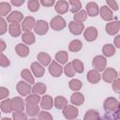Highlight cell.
<instances>
[{
  "label": "cell",
  "instance_id": "1",
  "mask_svg": "<svg viewBox=\"0 0 120 120\" xmlns=\"http://www.w3.org/2000/svg\"><path fill=\"white\" fill-rule=\"evenodd\" d=\"M50 24H51V27L53 30H55V31H60L62 29H64L66 27V25H67L66 21L61 16H55V17H53L51 20Z\"/></svg>",
  "mask_w": 120,
  "mask_h": 120
},
{
  "label": "cell",
  "instance_id": "2",
  "mask_svg": "<svg viewBox=\"0 0 120 120\" xmlns=\"http://www.w3.org/2000/svg\"><path fill=\"white\" fill-rule=\"evenodd\" d=\"M118 105H119V102L117 101V99L110 97L104 101V110L107 112H115L118 110Z\"/></svg>",
  "mask_w": 120,
  "mask_h": 120
},
{
  "label": "cell",
  "instance_id": "3",
  "mask_svg": "<svg viewBox=\"0 0 120 120\" xmlns=\"http://www.w3.org/2000/svg\"><path fill=\"white\" fill-rule=\"evenodd\" d=\"M63 114L68 120H73L78 116L79 111L75 106L68 105L65 109H63Z\"/></svg>",
  "mask_w": 120,
  "mask_h": 120
},
{
  "label": "cell",
  "instance_id": "4",
  "mask_svg": "<svg viewBox=\"0 0 120 120\" xmlns=\"http://www.w3.org/2000/svg\"><path fill=\"white\" fill-rule=\"evenodd\" d=\"M107 65V60L104 56L102 55H98L95 56L93 59V67L96 68V70L98 71H102L105 69Z\"/></svg>",
  "mask_w": 120,
  "mask_h": 120
},
{
  "label": "cell",
  "instance_id": "5",
  "mask_svg": "<svg viewBox=\"0 0 120 120\" xmlns=\"http://www.w3.org/2000/svg\"><path fill=\"white\" fill-rule=\"evenodd\" d=\"M117 76H118V74H117L116 70L112 68H106L102 74V78L106 82H113L117 79Z\"/></svg>",
  "mask_w": 120,
  "mask_h": 120
},
{
  "label": "cell",
  "instance_id": "6",
  "mask_svg": "<svg viewBox=\"0 0 120 120\" xmlns=\"http://www.w3.org/2000/svg\"><path fill=\"white\" fill-rule=\"evenodd\" d=\"M11 108L13 112H23L24 110V102L22 98L20 97H15L11 99Z\"/></svg>",
  "mask_w": 120,
  "mask_h": 120
},
{
  "label": "cell",
  "instance_id": "7",
  "mask_svg": "<svg viewBox=\"0 0 120 120\" xmlns=\"http://www.w3.org/2000/svg\"><path fill=\"white\" fill-rule=\"evenodd\" d=\"M48 29H49V25L48 23L43 21V20H39L36 22V25H35V33L39 35V36H42V35H45L47 32H48Z\"/></svg>",
  "mask_w": 120,
  "mask_h": 120
},
{
  "label": "cell",
  "instance_id": "8",
  "mask_svg": "<svg viewBox=\"0 0 120 120\" xmlns=\"http://www.w3.org/2000/svg\"><path fill=\"white\" fill-rule=\"evenodd\" d=\"M16 88H17L18 93H19L21 96H27V95H29L30 92L32 91V88H31L30 84L27 83V82H22V81H21V82H18Z\"/></svg>",
  "mask_w": 120,
  "mask_h": 120
},
{
  "label": "cell",
  "instance_id": "9",
  "mask_svg": "<svg viewBox=\"0 0 120 120\" xmlns=\"http://www.w3.org/2000/svg\"><path fill=\"white\" fill-rule=\"evenodd\" d=\"M36 21L33 17H25L22 21V28L23 31L25 32H31L30 30H32L33 28H35V25H36Z\"/></svg>",
  "mask_w": 120,
  "mask_h": 120
},
{
  "label": "cell",
  "instance_id": "10",
  "mask_svg": "<svg viewBox=\"0 0 120 120\" xmlns=\"http://www.w3.org/2000/svg\"><path fill=\"white\" fill-rule=\"evenodd\" d=\"M49 71L52 77H59L63 72V68L57 62L52 61L49 67Z\"/></svg>",
  "mask_w": 120,
  "mask_h": 120
},
{
  "label": "cell",
  "instance_id": "11",
  "mask_svg": "<svg viewBox=\"0 0 120 120\" xmlns=\"http://www.w3.org/2000/svg\"><path fill=\"white\" fill-rule=\"evenodd\" d=\"M68 28L69 31L73 34V35H80L82 33V30L84 29V24L83 23H79L76 22H70L68 24Z\"/></svg>",
  "mask_w": 120,
  "mask_h": 120
},
{
  "label": "cell",
  "instance_id": "12",
  "mask_svg": "<svg viewBox=\"0 0 120 120\" xmlns=\"http://www.w3.org/2000/svg\"><path fill=\"white\" fill-rule=\"evenodd\" d=\"M98 38V30L96 27L90 26L84 31V38L87 41H94Z\"/></svg>",
  "mask_w": 120,
  "mask_h": 120
},
{
  "label": "cell",
  "instance_id": "13",
  "mask_svg": "<svg viewBox=\"0 0 120 120\" xmlns=\"http://www.w3.org/2000/svg\"><path fill=\"white\" fill-rule=\"evenodd\" d=\"M31 69H32L34 75H35L36 77H38V78L42 77V76L44 75V72H45V69H44L43 66H42L40 63H38V62H34V63H32V65H31Z\"/></svg>",
  "mask_w": 120,
  "mask_h": 120
},
{
  "label": "cell",
  "instance_id": "14",
  "mask_svg": "<svg viewBox=\"0 0 120 120\" xmlns=\"http://www.w3.org/2000/svg\"><path fill=\"white\" fill-rule=\"evenodd\" d=\"M120 29V22L119 21H115V22H109L107 23L106 25V32L112 36V35H115Z\"/></svg>",
  "mask_w": 120,
  "mask_h": 120
},
{
  "label": "cell",
  "instance_id": "15",
  "mask_svg": "<svg viewBox=\"0 0 120 120\" xmlns=\"http://www.w3.org/2000/svg\"><path fill=\"white\" fill-rule=\"evenodd\" d=\"M68 8H69L68 2L64 1V0L57 1L55 4V11L59 14H65L68 10Z\"/></svg>",
  "mask_w": 120,
  "mask_h": 120
},
{
  "label": "cell",
  "instance_id": "16",
  "mask_svg": "<svg viewBox=\"0 0 120 120\" xmlns=\"http://www.w3.org/2000/svg\"><path fill=\"white\" fill-rule=\"evenodd\" d=\"M100 16L101 18L104 20V21H112L113 19V14H112V11L106 6H102L100 8Z\"/></svg>",
  "mask_w": 120,
  "mask_h": 120
},
{
  "label": "cell",
  "instance_id": "17",
  "mask_svg": "<svg viewBox=\"0 0 120 120\" xmlns=\"http://www.w3.org/2000/svg\"><path fill=\"white\" fill-rule=\"evenodd\" d=\"M41 108L45 109V110H50L52 108L54 102L52 100V98L49 95H45L44 97H42L41 98Z\"/></svg>",
  "mask_w": 120,
  "mask_h": 120
},
{
  "label": "cell",
  "instance_id": "18",
  "mask_svg": "<svg viewBox=\"0 0 120 120\" xmlns=\"http://www.w3.org/2000/svg\"><path fill=\"white\" fill-rule=\"evenodd\" d=\"M22 18H23V15H22V12H20V11H13V12H11L8 16L7 21L8 22H10V23H12V22H20L22 21Z\"/></svg>",
  "mask_w": 120,
  "mask_h": 120
},
{
  "label": "cell",
  "instance_id": "19",
  "mask_svg": "<svg viewBox=\"0 0 120 120\" xmlns=\"http://www.w3.org/2000/svg\"><path fill=\"white\" fill-rule=\"evenodd\" d=\"M86 12L89 16L91 17H95L98 14L99 12V9H98V5L95 3V2H90L86 5Z\"/></svg>",
  "mask_w": 120,
  "mask_h": 120
},
{
  "label": "cell",
  "instance_id": "20",
  "mask_svg": "<svg viewBox=\"0 0 120 120\" xmlns=\"http://www.w3.org/2000/svg\"><path fill=\"white\" fill-rule=\"evenodd\" d=\"M8 32H9L10 36H12L14 38L19 37L21 35V33H22V29H21L20 23L19 22H12V23H10V25L8 27Z\"/></svg>",
  "mask_w": 120,
  "mask_h": 120
},
{
  "label": "cell",
  "instance_id": "21",
  "mask_svg": "<svg viewBox=\"0 0 120 120\" xmlns=\"http://www.w3.org/2000/svg\"><path fill=\"white\" fill-rule=\"evenodd\" d=\"M15 51H16L17 54L21 57H26L29 54V48L22 43L17 44V46L15 47Z\"/></svg>",
  "mask_w": 120,
  "mask_h": 120
},
{
  "label": "cell",
  "instance_id": "22",
  "mask_svg": "<svg viewBox=\"0 0 120 120\" xmlns=\"http://www.w3.org/2000/svg\"><path fill=\"white\" fill-rule=\"evenodd\" d=\"M100 74L98 73V70L96 69H92L87 73V80L89 82L91 83H97L100 81Z\"/></svg>",
  "mask_w": 120,
  "mask_h": 120
},
{
  "label": "cell",
  "instance_id": "23",
  "mask_svg": "<svg viewBox=\"0 0 120 120\" xmlns=\"http://www.w3.org/2000/svg\"><path fill=\"white\" fill-rule=\"evenodd\" d=\"M70 101L73 105H82L84 102V97L79 92H75L70 97Z\"/></svg>",
  "mask_w": 120,
  "mask_h": 120
},
{
  "label": "cell",
  "instance_id": "24",
  "mask_svg": "<svg viewBox=\"0 0 120 120\" xmlns=\"http://www.w3.org/2000/svg\"><path fill=\"white\" fill-rule=\"evenodd\" d=\"M68 105V100H67L64 97L58 96V97H56V98H54V106H55L57 109H59V110L65 109Z\"/></svg>",
  "mask_w": 120,
  "mask_h": 120
},
{
  "label": "cell",
  "instance_id": "25",
  "mask_svg": "<svg viewBox=\"0 0 120 120\" xmlns=\"http://www.w3.org/2000/svg\"><path fill=\"white\" fill-rule=\"evenodd\" d=\"M38 60L42 66H48L51 63V56L47 52H39L38 54Z\"/></svg>",
  "mask_w": 120,
  "mask_h": 120
},
{
  "label": "cell",
  "instance_id": "26",
  "mask_svg": "<svg viewBox=\"0 0 120 120\" xmlns=\"http://www.w3.org/2000/svg\"><path fill=\"white\" fill-rule=\"evenodd\" d=\"M22 42H24L25 44L31 45V44H33L35 42L36 38H35V35L32 32H25V33L22 34Z\"/></svg>",
  "mask_w": 120,
  "mask_h": 120
},
{
  "label": "cell",
  "instance_id": "27",
  "mask_svg": "<svg viewBox=\"0 0 120 120\" xmlns=\"http://www.w3.org/2000/svg\"><path fill=\"white\" fill-rule=\"evenodd\" d=\"M100 120H120V112L117 110L112 112H106Z\"/></svg>",
  "mask_w": 120,
  "mask_h": 120
},
{
  "label": "cell",
  "instance_id": "28",
  "mask_svg": "<svg viewBox=\"0 0 120 120\" xmlns=\"http://www.w3.org/2000/svg\"><path fill=\"white\" fill-rule=\"evenodd\" d=\"M46 89H47V87H46V85H45L44 83H42V82H38V83H36V84L33 86L32 92H33V94L42 95V94H44V93L46 92Z\"/></svg>",
  "mask_w": 120,
  "mask_h": 120
},
{
  "label": "cell",
  "instance_id": "29",
  "mask_svg": "<svg viewBox=\"0 0 120 120\" xmlns=\"http://www.w3.org/2000/svg\"><path fill=\"white\" fill-rule=\"evenodd\" d=\"M102 52L105 56L111 57L115 53V48L112 44H106L102 47Z\"/></svg>",
  "mask_w": 120,
  "mask_h": 120
},
{
  "label": "cell",
  "instance_id": "30",
  "mask_svg": "<svg viewBox=\"0 0 120 120\" xmlns=\"http://www.w3.org/2000/svg\"><path fill=\"white\" fill-rule=\"evenodd\" d=\"M21 76L23 80H25L29 84H33L35 82V80H34V77L32 76L31 72L29 69L25 68V69H22V72H21Z\"/></svg>",
  "mask_w": 120,
  "mask_h": 120
},
{
  "label": "cell",
  "instance_id": "31",
  "mask_svg": "<svg viewBox=\"0 0 120 120\" xmlns=\"http://www.w3.org/2000/svg\"><path fill=\"white\" fill-rule=\"evenodd\" d=\"M26 112L30 116H36L38 113H39V107L38 105L34 104H27L26 105Z\"/></svg>",
  "mask_w": 120,
  "mask_h": 120
},
{
  "label": "cell",
  "instance_id": "32",
  "mask_svg": "<svg viewBox=\"0 0 120 120\" xmlns=\"http://www.w3.org/2000/svg\"><path fill=\"white\" fill-rule=\"evenodd\" d=\"M82 42H81L80 40H78V39L72 40V41L69 43V45H68L69 51H70V52H79V51L82 49Z\"/></svg>",
  "mask_w": 120,
  "mask_h": 120
},
{
  "label": "cell",
  "instance_id": "33",
  "mask_svg": "<svg viewBox=\"0 0 120 120\" xmlns=\"http://www.w3.org/2000/svg\"><path fill=\"white\" fill-rule=\"evenodd\" d=\"M55 59L60 64H66L68 59V54L65 51H60L55 54Z\"/></svg>",
  "mask_w": 120,
  "mask_h": 120
},
{
  "label": "cell",
  "instance_id": "34",
  "mask_svg": "<svg viewBox=\"0 0 120 120\" xmlns=\"http://www.w3.org/2000/svg\"><path fill=\"white\" fill-rule=\"evenodd\" d=\"M84 120H100L98 112L96 110H89L84 115Z\"/></svg>",
  "mask_w": 120,
  "mask_h": 120
},
{
  "label": "cell",
  "instance_id": "35",
  "mask_svg": "<svg viewBox=\"0 0 120 120\" xmlns=\"http://www.w3.org/2000/svg\"><path fill=\"white\" fill-rule=\"evenodd\" d=\"M68 4L70 6V11L75 14L77 12H79L82 8V4L79 0H70V1H68Z\"/></svg>",
  "mask_w": 120,
  "mask_h": 120
},
{
  "label": "cell",
  "instance_id": "36",
  "mask_svg": "<svg viewBox=\"0 0 120 120\" xmlns=\"http://www.w3.org/2000/svg\"><path fill=\"white\" fill-rule=\"evenodd\" d=\"M25 101L27 104H34V105H37L38 104L39 101H41V98L37 94H30L27 96V98H25Z\"/></svg>",
  "mask_w": 120,
  "mask_h": 120
},
{
  "label": "cell",
  "instance_id": "37",
  "mask_svg": "<svg viewBox=\"0 0 120 120\" xmlns=\"http://www.w3.org/2000/svg\"><path fill=\"white\" fill-rule=\"evenodd\" d=\"M1 110L3 112L5 113H8L12 111V108H11V99L9 98H7L5 100H3L1 102Z\"/></svg>",
  "mask_w": 120,
  "mask_h": 120
},
{
  "label": "cell",
  "instance_id": "38",
  "mask_svg": "<svg viewBox=\"0 0 120 120\" xmlns=\"http://www.w3.org/2000/svg\"><path fill=\"white\" fill-rule=\"evenodd\" d=\"M86 19H87V12L84 10H80L74 15V22L79 23H82V22H84Z\"/></svg>",
  "mask_w": 120,
  "mask_h": 120
},
{
  "label": "cell",
  "instance_id": "39",
  "mask_svg": "<svg viewBox=\"0 0 120 120\" xmlns=\"http://www.w3.org/2000/svg\"><path fill=\"white\" fill-rule=\"evenodd\" d=\"M10 10H11L10 4L6 3V2H1L0 3V15L2 17L8 15L10 12Z\"/></svg>",
  "mask_w": 120,
  "mask_h": 120
},
{
  "label": "cell",
  "instance_id": "40",
  "mask_svg": "<svg viewBox=\"0 0 120 120\" xmlns=\"http://www.w3.org/2000/svg\"><path fill=\"white\" fill-rule=\"evenodd\" d=\"M72 66H73V68L75 70V72H78V73H82L84 69L83 68V64L81 60L79 59H75L72 61Z\"/></svg>",
  "mask_w": 120,
  "mask_h": 120
},
{
  "label": "cell",
  "instance_id": "41",
  "mask_svg": "<svg viewBox=\"0 0 120 120\" xmlns=\"http://www.w3.org/2000/svg\"><path fill=\"white\" fill-rule=\"evenodd\" d=\"M27 8L30 11L36 12L39 8V2L38 0H29L27 3Z\"/></svg>",
  "mask_w": 120,
  "mask_h": 120
},
{
  "label": "cell",
  "instance_id": "42",
  "mask_svg": "<svg viewBox=\"0 0 120 120\" xmlns=\"http://www.w3.org/2000/svg\"><path fill=\"white\" fill-rule=\"evenodd\" d=\"M68 85H69V88H70L71 90H73V91H78V90H80L81 87H82V82H81L80 80L73 79V80H71V81L69 82Z\"/></svg>",
  "mask_w": 120,
  "mask_h": 120
},
{
  "label": "cell",
  "instance_id": "43",
  "mask_svg": "<svg viewBox=\"0 0 120 120\" xmlns=\"http://www.w3.org/2000/svg\"><path fill=\"white\" fill-rule=\"evenodd\" d=\"M64 72L68 77H73L75 75V70L73 68L72 63H68L64 68Z\"/></svg>",
  "mask_w": 120,
  "mask_h": 120
},
{
  "label": "cell",
  "instance_id": "44",
  "mask_svg": "<svg viewBox=\"0 0 120 120\" xmlns=\"http://www.w3.org/2000/svg\"><path fill=\"white\" fill-rule=\"evenodd\" d=\"M12 118L13 120H27V115L23 112H14L12 113Z\"/></svg>",
  "mask_w": 120,
  "mask_h": 120
},
{
  "label": "cell",
  "instance_id": "45",
  "mask_svg": "<svg viewBox=\"0 0 120 120\" xmlns=\"http://www.w3.org/2000/svg\"><path fill=\"white\" fill-rule=\"evenodd\" d=\"M38 120H53V119L50 112L42 111V112H39L38 113Z\"/></svg>",
  "mask_w": 120,
  "mask_h": 120
},
{
  "label": "cell",
  "instance_id": "46",
  "mask_svg": "<svg viewBox=\"0 0 120 120\" xmlns=\"http://www.w3.org/2000/svg\"><path fill=\"white\" fill-rule=\"evenodd\" d=\"M0 65L1 67L3 68H6V67H8L10 65V62L8 60V58L7 56L4 55V53H1V57H0Z\"/></svg>",
  "mask_w": 120,
  "mask_h": 120
},
{
  "label": "cell",
  "instance_id": "47",
  "mask_svg": "<svg viewBox=\"0 0 120 120\" xmlns=\"http://www.w3.org/2000/svg\"><path fill=\"white\" fill-rule=\"evenodd\" d=\"M0 25H1V28H0V35H4L6 33V31L8 30V26H7V22L5 21V19L1 18L0 20Z\"/></svg>",
  "mask_w": 120,
  "mask_h": 120
},
{
  "label": "cell",
  "instance_id": "48",
  "mask_svg": "<svg viewBox=\"0 0 120 120\" xmlns=\"http://www.w3.org/2000/svg\"><path fill=\"white\" fill-rule=\"evenodd\" d=\"M112 89H113V91H114L115 93L120 94V79H116V80L112 82Z\"/></svg>",
  "mask_w": 120,
  "mask_h": 120
},
{
  "label": "cell",
  "instance_id": "49",
  "mask_svg": "<svg viewBox=\"0 0 120 120\" xmlns=\"http://www.w3.org/2000/svg\"><path fill=\"white\" fill-rule=\"evenodd\" d=\"M9 95V91L8 90V88L2 86L0 87V98L1 99H4L6 98H8V96Z\"/></svg>",
  "mask_w": 120,
  "mask_h": 120
},
{
  "label": "cell",
  "instance_id": "50",
  "mask_svg": "<svg viewBox=\"0 0 120 120\" xmlns=\"http://www.w3.org/2000/svg\"><path fill=\"white\" fill-rule=\"evenodd\" d=\"M107 5L109 6V8H111L112 10H117L118 9V5L115 1L113 0H107Z\"/></svg>",
  "mask_w": 120,
  "mask_h": 120
},
{
  "label": "cell",
  "instance_id": "51",
  "mask_svg": "<svg viewBox=\"0 0 120 120\" xmlns=\"http://www.w3.org/2000/svg\"><path fill=\"white\" fill-rule=\"evenodd\" d=\"M40 4L44 7H52L54 4V0H41Z\"/></svg>",
  "mask_w": 120,
  "mask_h": 120
},
{
  "label": "cell",
  "instance_id": "52",
  "mask_svg": "<svg viewBox=\"0 0 120 120\" xmlns=\"http://www.w3.org/2000/svg\"><path fill=\"white\" fill-rule=\"evenodd\" d=\"M23 3H24V0H12L11 1V4L14 6H17V7L22 6Z\"/></svg>",
  "mask_w": 120,
  "mask_h": 120
},
{
  "label": "cell",
  "instance_id": "53",
  "mask_svg": "<svg viewBox=\"0 0 120 120\" xmlns=\"http://www.w3.org/2000/svg\"><path fill=\"white\" fill-rule=\"evenodd\" d=\"M114 45L120 49V36H116L114 38Z\"/></svg>",
  "mask_w": 120,
  "mask_h": 120
},
{
  "label": "cell",
  "instance_id": "54",
  "mask_svg": "<svg viewBox=\"0 0 120 120\" xmlns=\"http://www.w3.org/2000/svg\"><path fill=\"white\" fill-rule=\"evenodd\" d=\"M5 49H6V43L3 39H1L0 40V51H1V52H3Z\"/></svg>",
  "mask_w": 120,
  "mask_h": 120
},
{
  "label": "cell",
  "instance_id": "55",
  "mask_svg": "<svg viewBox=\"0 0 120 120\" xmlns=\"http://www.w3.org/2000/svg\"><path fill=\"white\" fill-rule=\"evenodd\" d=\"M2 120H12V119H10V118H7V117H4V118H2Z\"/></svg>",
  "mask_w": 120,
  "mask_h": 120
},
{
  "label": "cell",
  "instance_id": "56",
  "mask_svg": "<svg viewBox=\"0 0 120 120\" xmlns=\"http://www.w3.org/2000/svg\"><path fill=\"white\" fill-rule=\"evenodd\" d=\"M118 111L120 112V102H119V105H118Z\"/></svg>",
  "mask_w": 120,
  "mask_h": 120
},
{
  "label": "cell",
  "instance_id": "57",
  "mask_svg": "<svg viewBox=\"0 0 120 120\" xmlns=\"http://www.w3.org/2000/svg\"><path fill=\"white\" fill-rule=\"evenodd\" d=\"M30 120H38V119H34V118H33V119H30Z\"/></svg>",
  "mask_w": 120,
  "mask_h": 120
}]
</instances>
